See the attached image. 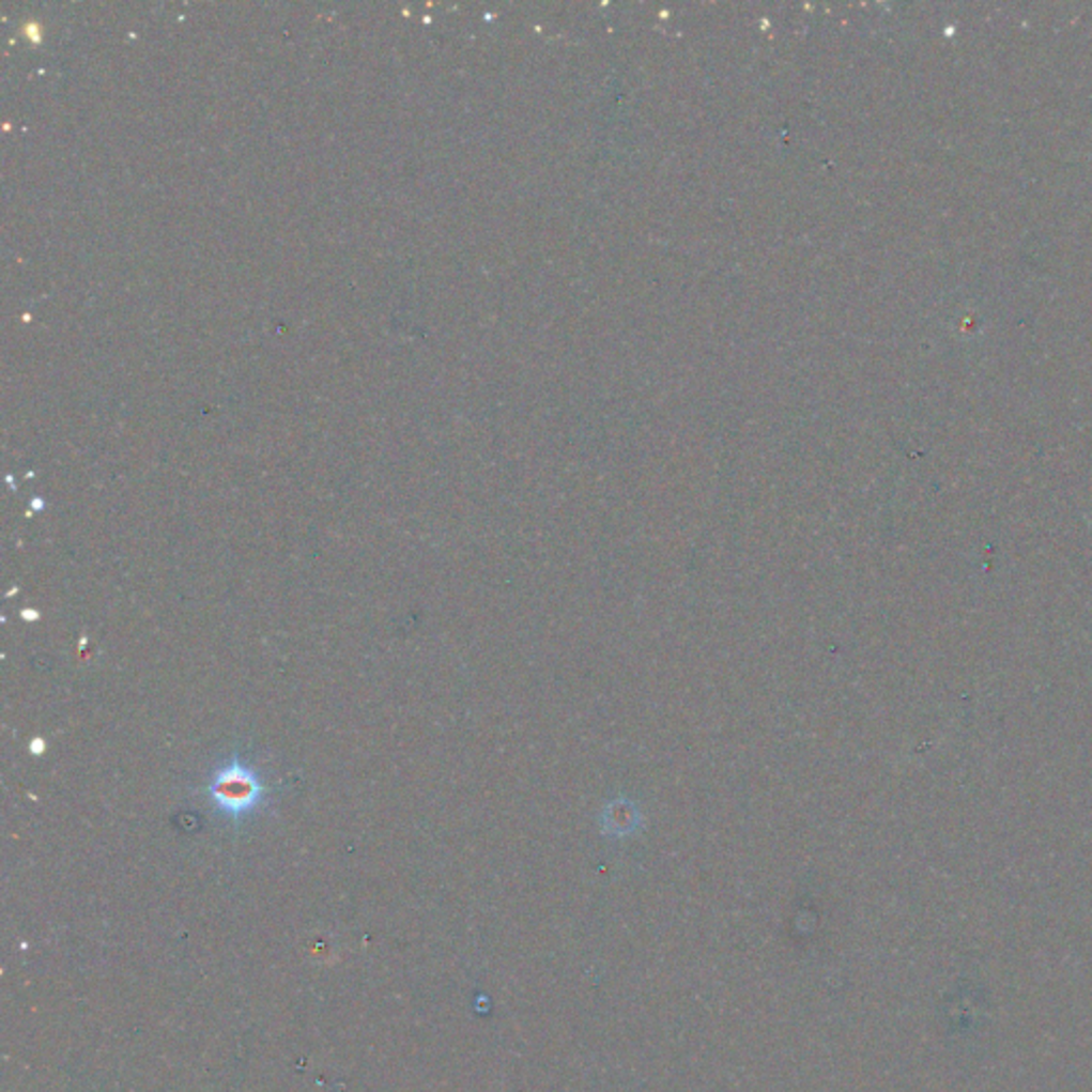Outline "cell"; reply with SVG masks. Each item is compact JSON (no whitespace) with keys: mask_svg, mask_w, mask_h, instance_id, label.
<instances>
[{"mask_svg":"<svg viewBox=\"0 0 1092 1092\" xmlns=\"http://www.w3.org/2000/svg\"><path fill=\"white\" fill-rule=\"evenodd\" d=\"M21 617H24V619H28V621H34V619H39V613H32V611H24V613H21Z\"/></svg>","mask_w":1092,"mask_h":1092,"instance_id":"3","label":"cell"},{"mask_svg":"<svg viewBox=\"0 0 1092 1092\" xmlns=\"http://www.w3.org/2000/svg\"><path fill=\"white\" fill-rule=\"evenodd\" d=\"M207 794L220 813L244 819L263 804L265 787L248 764L233 759L212 776Z\"/></svg>","mask_w":1092,"mask_h":1092,"instance_id":"1","label":"cell"},{"mask_svg":"<svg viewBox=\"0 0 1092 1092\" xmlns=\"http://www.w3.org/2000/svg\"><path fill=\"white\" fill-rule=\"evenodd\" d=\"M30 751H32L34 755H41V753L45 751V742H43V738H34V740H32V744H30Z\"/></svg>","mask_w":1092,"mask_h":1092,"instance_id":"2","label":"cell"}]
</instances>
